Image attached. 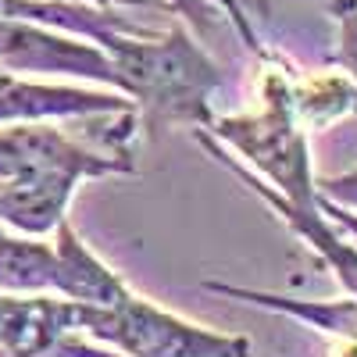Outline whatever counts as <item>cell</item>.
<instances>
[{
    "label": "cell",
    "mask_w": 357,
    "mask_h": 357,
    "mask_svg": "<svg viewBox=\"0 0 357 357\" xmlns=\"http://www.w3.org/2000/svg\"><path fill=\"white\" fill-rule=\"evenodd\" d=\"M100 47L118 72V93L136 104L146 136L172 126L204 129L215 118L211 100L222 89V68L190 29L172 25L154 36L118 33Z\"/></svg>",
    "instance_id": "1"
},
{
    "label": "cell",
    "mask_w": 357,
    "mask_h": 357,
    "mask_svg": "<svg viewBox=\"0 0 357 357\" xmlns=\"http://www.w3.org/2000/svg\"><path fill=\"white\" fill-rule=\"evenodd\" d=\"M57 286V257L54 243L43 236L4 232L0 236V293H54Z\"/></svg>",
    "instance_id": "10"
},
{
    "label": "cell",
    "mask_w": 357,
    "mask_h": 357,
    "mask_svg": "<svg viewBox=\"0 0 357 357\" xmlns=\"http://www.w3.org/2000/svg\"><path fill=\"white\" fill-rule=\"evenodd\" d=\"M314 200H318V207H321V215H325V218L336 222L343 232L357 236V215H354V211H343V207H336V204H329V200H321L318 193H314Z\"/></svg>",
    "instance_id": "15"
},
{
    "label": "cell",
    "mask_w": 357,
    "mask_h": 357,
    "mask_svg": "<svg viewBox=\"0 0 357 357\" xmlns=\"http://www.w3.org/2000/svg\"><path fill=\"white\" fill-rule=\"evenodd\" d=\"M165 4L178 15V18H186L190 22V33L207 40V36H215V29H218V8L211 4V0H165Z\"/></svg>",
    "instance_id": "13"
},
{
    "label": "cell",
    "mask_w": 357,
    "mask_h": 357,
    "mask_svg": "<svg viewBox=\"0 0 357 357\" xmlns=\"http://www.w3.org/2000/svg\"><path fill=\"white\" fill-rule=\"evenodd\" d=\"M293 65L279 50L261 61V111L254 114H215L204 126L225 151H232L254 175L293 204H314V172L307 129L296 122L289 97Z\"/></svg>",
    "instance_id": "2"
},
{
    "label": "cell",
    "mask_w": 357,
    "mask_h": 357,
    "mask_svg": "<svg viewBox=\"0 0 357 357\" xmlns=\"http://www.w3.org/2000/svg\"><path fill=\"white\" fill-rule=\"evenodd\" d=\"M82 183L72 175H29L0 183V225L22 236H50L68 218Z\"/></svg>",
    "instance_id": "7"
},
{
    "label": "cell",
    "mask_w": 357,
    "mask_h": 357,
    "mask_svg": "<svg viewBox=\"0 0 357 357\" xmlns=\"http://www.w3.org/2000/svg\"><path fill=\"white\" fill-rule=\"evenodd\" d=\"M0 72H4V68H0Z\"/></svg>",
    "instance_id": "17"
},
{
    "label": "cell",
    "mask_w": 357,
    "mask_h": 357,
    "mask_svg": "<svg viewBox=\"0 0 357 357\" xmlns=\"http://www.w3.org/2000/svg\"><path fill=\"white\" fill-rule=\"evenodd\" d=\"M54 257H57V286L54 293L75 304L111 307L132 293L126 279L107 268L93 250L82 243V236L68 225V218L54 229Z\"/></svg>",
    "instance_id": "8"
},
{
    "label": "cell",
    "mask_w": 357,
    "mask_h": 357,
    "mask_svg": "<svg viewBox=\"0 0 357 357\" xmlns=\"http://www.w3.org/2000/svg\"><path fill=\"white\" fill-rule=\"evenodd\" d=\"M136 158L100 151L89 139L68 136L57 122L0 126V183L29 175H72L79 183L107 175H132Z\"/></svg>",
    "instance_id": "4"
},
{
    "label": "cell",
    "mask_w": 357,
    "mask_h": 357,
    "mask_svg": "<svg viewBox=\"0 0 357 357\" xmlns=\"http://www.w3.org/2000/svg\"><path fill=\"white\" fill-rule=\"evenodd\" d=\"M0 18L40 22L50 29H61V33L93 40L97 47L118 33H129V36H154L158 33V29L139 25L118 4H93V0H0Z\"/></svg>",
    "instance_id": "6"
},
{
    "label": "cell",
    "mask_w": 357,
    "mask_h": 357,
    "mask_svg": "<svg viewBox=\"0 0 357 357\" xmlns=\"http://www.w3.org/2000/svg\"><path fill=\"white\" fill-rule=\"evenodd\" d=\"M79 333L122 357H254L247 336L207 329L136 293L111 307L79 304Z\"/></svg>",
    "instance_id": "3"
},
{
    "label": "cell",
    "mask_w": 357,
    "mask_h": 357,
    "mask_svg": "<svg viewBox=\"0 0 357 357\" xmlns=\"http://www.w3.org/2000/svg\"><path fill=\"white\" fill-rule=\"evenodd\" d=\"M0 68L11 75H65L118 89V72L104 47L22 18H0Z\"/></svg>",
    "instance_id": "5"
},
{
    "label": "cell",
    "mask_w": 357,
    "mask_h": 357,
    "mask_svg": "<svg viewBox=\"0 0 357 357\" xmlns=\"http://www.w3.org/2000/svg\"><path fill=\"white\" fill-rule=\"evenodd\" d=\"M4 232H11V229H4V225H0V236H4Z\"/></svg>",
    "instance_id": "16"
},
{
    "label": "cell",
    "mask_w": 357,
    "mask_h": 357,
    "mask_svg": "<svg viewBox=\"0 0 357 357\" xmlns=\"http://www.w3.org/2000/svg\"><path fill=\"white\" fill-rule=\"evenodd\" d=\"M211 4L222 11V18L229 22V29H232V33L243 40V47H247V50L257 57V61H264V57L272 54V50H268V47L261 43L257 29H254V18H250V11L243 8V0H211Z\"/></svg>",
    "instance_id": "12"
},
{
    "label": "cell",
    "mask_w": 357,
    "mask_h": 357,
    "mask_svg": "<svg viewBox=\"0 0 357 357\" xmlns=\"http://www.w3.org/2000/svg\"><path fill=\"white\" fill-rule=\"evenodd\" d=\"M329 15L336 22V47L329 61L357 86V0H329Z\"/></svg>",
    "instance_id": "11"
},
{
    "label": "cell",
    "mask_w": 357,
    "mask_h": 357,
    "mask_svg": "<svg viewBox=\"0 0 357 357\" xmlns=\"http://www.w3.org/2000/svg\"><path fill=\"white\" fill-rule=\"evenodd\" d=\"M314 193H318L321 200L343 207V211H354V215H357V168L340 172V175L314 178Z\"/></svg>",
    "instance_id": "14"
},
{
    "label": "cell",
    "mask_w": 357,
    "mask_h": 357,
    "mask_svg": "<svg viewBox=\"0 0 357 357\" xmlns=\"http://www.w3.org/2000/svg\"><path fill=\"white\" fill-rule=\"evenodd\" d=\"M289 97L296 122L307 132L329 129L357 114V86L347 72H296L289 79Z\"/></svg>",
    "instance_id": "9"
}]
</instances>
